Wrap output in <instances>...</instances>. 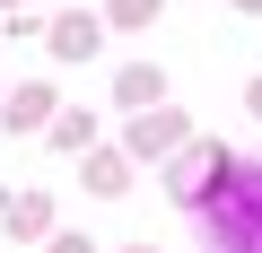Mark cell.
Listing matches in <instances>:
<instances>
[{
  "mask_svg": "<svg viewBox=\"0 0 262 253\" xmlns=\"http://www.w3.org/2000/svg\"><path fill=\"white\" fill-rule=\"evenodd\" d=\"M44 218H53V201H44V192H9V201H0V227H9L18 244H27V236H44Z\"/></svg>",
  "mask_w": 262,
  "mask_h": 253,
  "instance_id": "cell-4",
  "label": "cell"
},
{
  "mask_svg": "<svg viewBox=\"0 0 262 253\" xmlns=\"http://www.w3.org/2000/svg\"><path fill=\"white\" fill-rule=\"evenodd\" d=\"M149 18H166V0H114V27H149Z\"/></svg>",
  "mask_w": 262,
  "mask_h": 253,
  "instance_id": "cell-9",
  "label": "cell"
},
{
  "mask_svg": "<svg viewBox=\"0 0 262 253\" xmlns=\"http://www.w3.org/2000/svg\"><path fill=\"white\" fill-rule=\"evenodd\" d=\"M131 253H158V244H131Z\"/></svg>",
  "mask_w": 262,
  "mask_h": 253,
  "instance_id": "cell-13",
  "label": "cell"
},
{
  "mask_svg": "<svg viewBox=\"0 0 262 253\" xmlns=\"http://www.w3.org/2000/svg\"><path fill=\"white\" fill-rule=\"evenodd\" d=\"M253 113H262V79H253Z\"/></svg>",
  "mask_w": 262,
  "mask_h": 253,
  "instance_id": "cell-11",
  "label": "cell"
},
{
  "mask_svg": "<svg viewBox=\"0 0 262 253\" xmlns=\"http://www.w3.org/2000/svg\"><path fill=\"white\" fill-rule=\"evenodd\" d=\"M53 253H96V244L88 236H53Z\"/></svg>",
  "mask_w": 262,
  "mask_h": 253,
  "instance_id": "cell-10",
  "label": "cell"
},
{
  "mask_svg": "<svg viewBox=\"0 0 262 253\" xmlns=\"http://www.w3.org/2000/svg\"><path fill=\"white\" fill-rule=\"evenodd\" d=\"M88 183H96V192H122L131 166H122V157H88Z\"/></svg>",
  "mask_w": 262,
  "mask_h": 253,
  "instance_id": "cell-8",
  "label": "cell"
},
{
  "mask_svg": "<svg viewBox=\"0 0 262 253\" xmlns=\"http://www.w3.org/2000/svg\"><path fill=\"white\" fill-rule=\"evenodd\" d=\"M245 9H262V0H245Z\"/></svg>",
  "mask_w": 262,
  "mask_h": 253,
  "instance_id": "cell-14",
  "label": "cell"
},
{
  "mask_svg": "<svg viewBox=\"0 0 262 253\" xmlns=\"http://www.w3.org/2000/svg\"><path fill=\"white\" fill-rule=\"evenodd\" d=\"M236 175V157L219 149V140H184V157H166V192L184 201V210H210V192Z\"/></svg>",
  "mask_w": 262,
  "mask_h": 253,
  "instance_id": "cell-2",
  "label": "cell"
},
{
  "mask_svg": "<svg viewBox=\"0 0 262 253\" xmlns=\"http://www.w3.org/2000/svg\"><path fill=\"white\" fill-rule=\"evenodd\" d=\"M96 44H105V27H96V18H88V9H70V18H61V27H53V53H61V61H88V53H96Z\"/></svg>",
  "mask_w": 262,
  "mask_h": 253,
  "instance_id": "cell-5",
  "label": "cell"
},
{
  "mask_svg": "<svg viewBox=\"0 0 262 253\" xmlns=\"http://www.w3.org/2000/svg\"><path fill=\"white\" fill-rule=\"evenodd\" d=\"M44 105H53L44 87H18V96H9V131H27V122H44Z\"/></svg>",
  "mask_w": 262,
  "mask_h": 253,
  "instance_id": "cell-7",
  "label": "cell"
},
{
  "mask_svg": "<svg viewBox=\"0 0 262 253\" xmlns=\"http://www.w3.org/2000/svg\"><path fill=\"white\" fill-rule=\"evenodd\" d=\"M0 9H27V0H0Z\"/></svg>",
  "mask_w": 262,
  "mask_h": 253,
  "instance_id": "cell-12",
  "label": "cell"
},
{
  "mask_svg": "<svg viewBox=\"0 0 262 253\" xmlns=\"http://www.w3.org/2000/svg\"><path fill=\"white\" fill-rule=\"evenodd\" d=\"M201 236H210V253H262V166L236 157V175L201 210Z\"/></svg>",
  "mask_w": 262,
  "mask_h": 253,
  "instance_id": "cell-1",
  "label": "cell"
},
{
  "mask_svg": "<svg viewBox=\"0 0 262 253\" xmlns=\"http://www.w3.org/2000/svg\"><path fill=\"white\" fill-rule=\"evenodd\" d=\"M114 96H122V105H158V96H166V70H149V61H131V70L114 79Z\"/></svg>",
  "mask_w": 262,
  "mask_h": 253,
  "instance_id": "cell-6",
  "label": "cell"
},
{
  "mask_svg": "<svg viewBox=\"0 0 262 253\" xmlns=\"http://www.w3.org/2000/svg\"><path fill=\"white\" fill-rule=\"evenodd\" d=\"M184 140H192L184 113H140V122H131V157H175Z\"/></svg>",
  "mask_w": 262,
  "mask_h": 253,
  "instance_id": "cell-3",
  "label": "cell"
}]
</instances>
